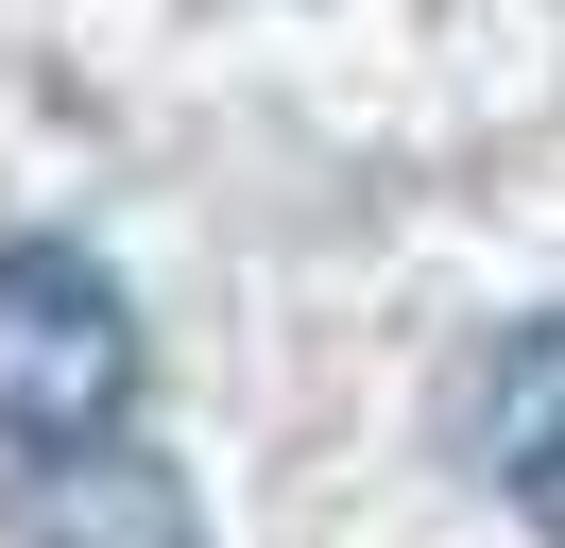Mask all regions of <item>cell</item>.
<instances>
[{
	"mask_svg": "<svg viewBox=\"0 0 565 548\" xmlns=\"http://www.w3.org/2000/svg\"><path fill=\"white\" fill-rule=\"evenodd\" d=\"M0 548H206V514H189V479L154 463L138 429H120V445H70V463L18 479Z\"/></svg>",
	"mask_w": 565,
	"mask_h": 548,
	"instance_id": "obj_2",
	"label": "cell"
},
{
	"mask_svg": "<svg viewBox=\"0 0 565 548\" xmlns=\"http://www.w3.org/2000/svg\"><path fill=\"white\" fill-rule=\"evenodd\" d=\"M480 479L565 548V308H531V326L480 360Z\"/></svg>",
	"mask_w": 565,
	"mask_h": 548,
	"instance_id": "obj_3",
	"label": "cell"
},
{
	"mask_svg": "<svg viewBox=\"0 0 565 548\" xmlns=\"http://www.w3.org/2000/svg\"><path fill=\"white\" fill-rule=\"evenodd\" d=\"M138 292H120L86 240H0V445L18 463H70V445L138 429Z\"/></svg>",
	"mask_w": 565,
	"mask_h": 548,
	"instance_id": "obj_1",
	"label": "cell"
}]
</instances>
